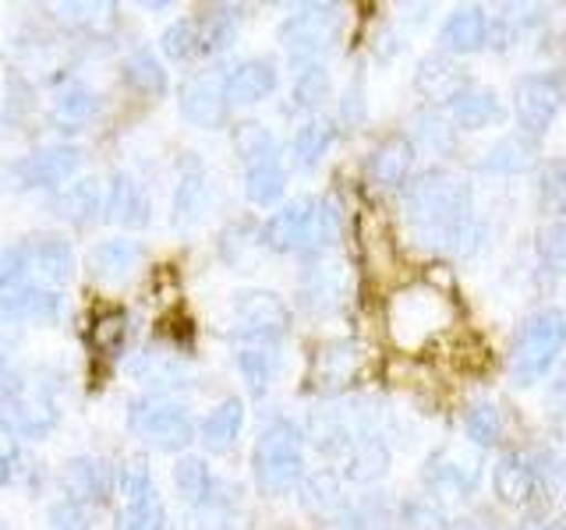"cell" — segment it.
Here are the masks:
<instances>
[{"label": "cell", "instance_id": "cell-29", "mask_svg": "<svg viewBox=\"0 0 566 530\" xmlns=\"http://www.w3.org/2000/svg\"><path fill=\"white\" fill-rule=\"evenodd\" d=\"M209 209V188H206V173L199 163H191V170L177 181L174 191V226L177 230H191L206 216Z\"/></svg>", "mask_w": 566, "mask_h": 530}, {"label": "cell", "instance_id": "cell-61", "mask_svg": "<svg viewBox=\"0 0 566 530\" xmlns=\"http://www.w3.org/2000/svg\"><path fill=\"white\" fill-rule=\"evenodd\" d=\"M548 530H566V517H563L559 523H553V527H548Z\"/></svg>", "mask_w": 566, "mask_h": 530}, {"label": "cell", "instance_id": "cell-62", "mask_svg": "<svg viewBox=\"0 0 566 530\" xmlns=\"http://www.w3.org/2000/svg\"><path fill=\"white\" fill-rule=\"evenodd\" d=\"M464 530H478V527H464Z\"/></svg>", "mask_w": 566, "mask_h": 530}, {"label": "cell", "instance_id": "cell-44", "mask_svg": "<svg viewBox=\"0 0 566 530\" xmlns=\"http://www.w3.org/2000/svg\"><path fill=\"white\" fill-rule=\"evenodd\" d=\"M464 432H468V438L474 442V446H482V449H489V446H495L500 442V435H503V417H500V411H495L492 403H471L468 406V414H464Z\"/></svg>", "mask_w": 566, "mask_h": 530}, {"label": "cell", "instance_id": "cell-40", "mask_svg": "<svg viewBox=\"0 0 566 530\" xmlns=\"http://www.w3.org/2000/svg\"><path fill=\"white\" fill-rule=\"evenodd\" d=\"M164 523H167V509L153 488L149 495H142V499L120 506L114 530H164Z\"/></svg>", "mask_w": 566, "mask_h": 530}, {"label": "cell", "instance_id": "cell-19", "mask_svg": "<svg viewBox=\"0 0 566 530\" xmlns=\"http://www.w3.org/2000/svg\"><path fill=\"white\" fill-rule=\"evenodd\" d=\"M415 88L429 103H453L468 88V75L457 61L447 57V53H432V57H424L418 64Z\"/></svg>", "mask_w": 566, "mask_h": 530}, {"label": "cell", "instance_id": "cell-11", "mask_svg": "<svg viewBox=\"0 0 566 530\" xmlns=\"http://www.w3.org/2000/svg\"><path fill=\"white\" fill-rule=\"evenodd\" d=\"M358 371H361V347L354 340H333L318 347V353L312 358L308 382L318 393H340V389H347L358 379Z\"/></svg>", "mask_w": 566, "mask_h": 530}, {"label": "cell", "instance_id": "cell-17", "mask_svg": "<svg viewBox=\"0 0 566 530\" xmlns=\"http://www.w3.org/2000/svg\"><path fill=\"white\" fill-rule=\"evenodd\" d=\"M103 212H106V220H111V223L138 230V226L149 223V199H146V191H142V184L135 181L132 173L117 170L111 177V184H106Z\"/></svg>", "mask_w": 566, "mask_h": 530}, {"label": "cell", "instance_id": "cell-4", "mask_svg": "<svg viewBox=\"0 0 566 530\" xmlns=\"http://www.w3.org/2000/svg\"><path fill=\"white\" fill-rule=\"evenodd\" d=\"M340 25H344V14L336 4H308L280 25V43L287 50L291 64L308 67L340 40Z\"/></svg>", "mask_w": 566, "mask_h": 530}, {"label": "cell", "instance_id": "cell-50", "mask_svg": "<svg viewBox=\"0 0 566 530\" xmlns=\"http://www.w3.org/2000/svg\"><path fill=\"white\" fill-rule=\"evenodd\" d=\"M255 244H262L252 230H244V226H230L227 234H223V241H220V255H223V262H230L234 269H252L255 265Z\"/></svg>", "mask_w": 566, "mask_h": 530}, {"label": "cell", "instance_id": "cell-47", "mask_svg": "<svg viewBox=\"0 0 566 530\" xmlns=\"http://www.w3.org/2000/svg\"><path fill=\"white\" fill-rule=\"evenodd\" d=\"M114 485L124 495V502H135V499H142V495H149L153 491V474H149L146 456L124 459V464L117 467V474H114Z\"/></svg>", "mask_w": 566, "mask_h": 530}, {"label": "cell", "instance_id": "cell-31", "mask_svg": "<svg viewBox=\"0 0 566 530\" xmlns=\"http://www.w3.org/2000/svg\"><path fill=\"white\" fill-rule=\"evenodd\" d=\"M57 212L75 226H85L96 216H103V181H96V177H82V181L64 188L57 194Z\"/></svg>", "mask_w": 566, "mask_h": 530}, {"label": "cell", "instance_id": "cell-59", "mask_svg": "<svg viewBox=\"0 0 566 530\" xmlns=\"http://www.w3.org/2000/svg\"><path fill=\"white\" fill-rule=\"evenodd\" d=\"M517 530H548V527H545V523H538V520H524Z\"/></svg>", "mask_w": 566, "mask_h": 530}, {"label": "cell", "instance_id": "cell-46", "mask_svg": "<svg viewBox=\"0 0 566 530\" xmlns=\"http://www.w3.org/2000/svg\"><path fill=\"white\" fill-rule=\"evenodd\" d=\"M234 146H238V156L244 159V163H259V159L276 156L273 135L265 131L262 124H255V120L238 124V128H234Z\"/></svg>", "mask_w": 566, "mask_h": 530}, {"label": "cell", "instance_id": "cell-58", "mask_svg": "<svg viewBox=\"0 0 566 530\" xmlns=\"http://www.w3.org/2000/svg\"><path fill=\"white\" fill-rule=\"evenodd\" d=\"M14 456H18L14 432H11V428H4V424H0V459H4V464H11Z\"/></svg>", "mask_w": 566, "mask_h": 530}, {"label": "cell", "instance_id": "cell-28", "mask_svg": "<svg viewBox=\"0 0 566 530\" xmlns=\"http://www.w3.org/2000/svg\"><path fill=\"white\" fill-rule=\"evenodd\" d=\"M301 506H305L312 517L318 520H333L344 512V495H340V477L333 470H315L308 477H301Z\"/></svg>", "mask_w": 566, "mask_h": 530}, {"label": "cell", "instance_id": "cell-2", "mask_svg": "<svg viewBox=\"0 0 566 530\" xmlns=\"http://www.w3.org/2000/svg\"><path fill=\"white\" fill-rule=\"evenodd\" d=\"M252 474L262 495H287L305 477V435L294 421L276 417L255 438Z\"/></svg>", "mask_w": 566, "mask_h": 530}, {"label": "cell", "instance_id": "cell-34", "mask_svg": "<svg viewBox=\"0 0 566 530\" xmlns=\"http://www.w3.org/2000/svg\"><path fill=\"white\" fill-rule=\"evenodd\" d=\"M386 470H389V449L379 438L365 435V438L354 442L350 453H347V477L350 481L371 485V481H379Z\"/></svg>", "mask_w": 566, "mask_h": 530}, {"label": "cell", "instance_id": "cell-22", "mask_svg": "<svg viewBox=\"0 0 566 530\" xmlns=\"http://www.w3.org/2000/svg\"><path fill=\"white\" fill-rule=\"evenodd\" d=\"M489 43V18L482 8H457L439 29L442 53H474Z\"/></svg>", "mask_w": 566, "mask_h": 530}, {"label": "cell", "instance_id": "cell-49", "mask_svg": "<svg viewBox=\"0 0 566 530\" xmlns=\"http://www.w3.org/2000/svg\"><path fill=\"white\" fill-rule=\"evenodd\" d=\"M329 99V75H326V67L323 64H308V67H301L297 71V78H294V103L297 106H318V103H326Z\"/></svg>", "mask_w": 566, "mask_h": 530}, {"label": "cell", "instance_id": "cell-21", "mask_svg": "<svg viewBox=\"0 0 566 530\" xmlns=\"http://www.w3.org/2000/svg\"><path fill=\"white\" fill-rule=\"evenodd\" d=\"M538 485L542 481L535 474V464L521 453H506L492 470V488L506 506H527L531 499H535Z\"/></svg>", "mask_w": 566, "mask_h": 530}, {"label": "cell", "instance_id": "cell-51", "mask_svg": "<svg viewBox=\"0 0 566 530\" xmlns=\"http://www.w3.org/2000/svg\"><path fill=\"white\" fill-rule=\"evenodd\" d=\"M538 258L545 262V269L566 276V220L553 223L538 241Z\"/></svg>", "mask_w": 566, "mask_h": 530}, {"label": "cell", "instance_id": "cell-7", "mask_svg": "<svg viewBox=\"0 0 566 530\" xmlns=\"http://www.w3.org/2000/svg\"><path fill=\"white\" fill-rule=\"evenodd\" d=\"M291 332V308L273 290H244L234 297V336L248 347H273Z\"/></svg>", "mask_w": 566, "mask_h": 530}, {"label": "cell", "instance_id": "cell-55", "mask_svg": "<svg viewBox=\"0 0 566 530\" xmlns=\"http://www.w3.org/2000/svg\"><path fill=\"white\" fill-rule=\"evenodd\" d=\"M164 340H170L177 350H185V347H191V336H195V329H191V318H185V315H167L164 318Z\"/></svg>", "mask_w": 566, "mask_h": 530}, {"label": "cell", "instance_id": "cell-36", "mask_svg": "<svg viewBox=\"0 0 566 530\" xmlns=\"http://www.w3.org/2000/svg\"><path fill=\"white\" fill-rule=\"evenodd\" d=\"M336 141V124L333 120H323L315 117L308 124H301L297 135H294V163L297 167H315L318 159L329 152V146Z\"/></svg>", "mask_w": 566, "mask_h": 530}, {"label": "cell", "instance_id": "cell-45", "mask_svg": "<svg viewBox=\"0 0 566 530\" xmlns=\"http://www.w3.org/2000/svg\"><path fill=\"white\" fill-rule=\"evenodd\" d=\"M159 50L167 53L170 61H191L202 53L199 29H195V18H181V22L167 25V32L159 35Z\"/></svg>", "mask_w": 566, "mask_h": 530}, {"label": "cell", "instance_id": "cell-5", "mask_svg": "<svg viewBox=\"0 0 566 530\" xmlns=\"http://www.w3.org/2000/svg\"><path fill=\"white\" fill-rule=\"evenodd\" d=\"M566 103V78L559 71H535V75H524L513 85V117L521 124V135L527 138H542L553 120L559 117Z\"/></svg>", "mask_w": 566, "mask_h": 530}, {"label": "cell", "instance_id": "cell-27", "mask_svg": "<svg viewBox=\"0 0 566 530\" xmlns=\"http://www.w3.org/2000/svg\"><path fill=\"white\" fill-rule=\"evenodd\" d=\"M283 188H287V170H283L280 156L248 163V170H244V199L252 205H262V209L276 205L283 199Z\"/></svg>", "mask_w": 566, "mask_h": 530}, {"label": "cell", "instance_id": "cell-23", "mask_svg": "<svg viewBox=\"0 0 566 530\" xmlns=\"http://www.w3.org/2000/svg\"><path fill=\"white\" fill-rule=\"evenodd\" d=\"M500 120H503V103L492 88L468 85L464 93L450 103V124H457V128H464V131H482L489 124H500Z\"/></svg>", "mask_w": 566, "mask_h": 530}, {"label": "cell", "instance_id": "cell-24", "mask_svg": "<svg viewBox=\"0 0 566 530\" xmlns=\"http://www.w3.org/2000/svg\"><path fill=\"white\" fill-rule=\"evenodd\" d=\"M64 485L71 491V502H103L106 495H111L114 470L96 456H78L67 464Z\"/></svg>", "mask_w": 566, "mask_h": 530}, {"label": "cell", "instance_id": "cell-15", "mask_svg": "<svg viewBox=\"0 0 566 530\" xmlns=\"http://www.w3.org/2000/svg\"><path fill=\"white\" fill-rule=\"evenodd\" d=\"M146 252H142L138 241L128 237H114V241H99L93 252L85 255V269L96 283H106V287H117V283L132 279V273L142 265Z\"/></svg>", "mask_w": 566, "mask_h": 530}, {"label": "cell", "instance_id": "cell-10", "mask_svg": "<svg viewBox=\"0 0 566 530\" xmlns=\"http://www.w3.org/2000/svg\"><path fill=\"white\" fill-rule=\"evenodd\" d=\"M315 205H318V199H308V194H305V199L287 202L280 212H273V216L265 220L259 241L276 255H287V252H305L308 255Z\"/></svg>", "mask_w": 566, "mask_h": 530}, {"label": "cell", "instance_id": "cell-52", "mask_svg": "<svg viewBox=\"0 0 566 530\" xmlns=\"http://www.w3.org/2000/svg\"><path fill=\"white\" fill-rule=\"evenodd\" d=\"M61 11L71 14L78 29L103 32V25H114V4H64Z\"/></svg>", "mask_w": 566, "mask_h": 530}, {"label": "cell", "instance_id": "cell-9", "mask_svg": "<svg viewBox=\"0 0 566 530\" xmlns=\"http://www.w3.org/2000/svg\"><path fill=\"white\" fill-rule=\"evenodd\" d=\"M227 75L220 71H199L181 85V114L195 124V128L212 131L223 128L227 120Z\"/></svg>", "mask_w": 566, "mask_h": 530}, {"label": "cell", "instance_id": "cell-54", "mask_svg": "<svg viewBox=\"0 0 566 530\" xmlns=\"http://www.w3.org/2000/svg\"><path fill=\"white\" fill-rule=\"evenodd\" d=\"M29 269H25V255L22 247H4L0 252V290L14 287V283H25Z\"/></svg>", "mask_w": 566, "mask_h": 530}, {"label": "cell", "instance_id": "cell-20", "mask_svg": "<svg viewBox=\"0 0 566 530\" xmlns=\"http://www.w3.org/2000/svg\"><path fill=\"white\" fill-rule=\"evenodd\" d=\"M273 88H276V64L265 57H252L227 75V103L252 106L262 103L265 96H273Z\"/></svg>", "mask_w": 566, "mask_h": 530}, {"label": "cell", "instance_id": "cell-6", "mask_svg": "<svg viewBox=\"0 0 566 530\" xmlns=\"http://www.w3.org/2000/svg\"><path fill=\"white\" fill-rule=\"evenodd\" d=\"M128 424L149 442V446L164 449V453H181L191 446V438H195V424H191L188 411L181 403L164 400V396L135 400Z\"/></svg>", "mask_w": 566, "mask_h": 530}, {"label": "cell", "instance_id": "cell-12", "mask_svg": "<svg viewBox=\"0 0 566 530\" xmlns=\"http://www.w3.org/2000/svg\"><path fill=\"white\" fill-rule=\"evenodd\" d=\"M22 255H25V269L29 279L40 283V287L57 290L64 283L75 276V252L64 237H35L22 244Z\"/></svg>", "mask_w": 566, "mask_h": 530}, {"label": "cell", "instance_id": "cell-1", "mask_svg": "<svg viewBox=\"0 0 566 530\" xmlns=\"http://www.w3.org/2000/svg\"><path fill=\"white\" fill-rule=\"evenodd\" d=\"M471 191L453 173L429 170L403 188V220L432 252H468L474 241Z\"/></svg>", "mask_w": 566, "mask_h": 530}, {"label": "cell", "instance_id": "cell-8", "mask_svg": "<svg viewBox=\"0 0 566 530\" xmlns=\"http://www.w3.org/2000/svg\"><path fill=\"white\" fill-rule=\"evenodd\" d=\"M61 411L46 389H25L14 385L8 396H0V424L11 428L14 435L40 438L57 424Z\"/></svg>", "mask_w": 566, "mask_h": 530}, {"label": "cell", "instance_id": "cell-39", "mask_svg": "<svg viewBox=\"0 0 566 530\" xmlns=\"http://www.w3.org/2000/svg\"><path fill=\"white\" fill-rule=\"evenodd\" d=\"M234 8H209L206 14L195 18V29H199L202 53H217L230 50L238 40V14H230Z\"/></svg>", "mask_w": 566, "mask_h": 530}, {"label": "cell", "instance_id": "cell-56", "mask_svg": "<svg viewBox=\"0 0 566 530\" xmlns=\"http://www.w3.org/2000/svg\"><path fill=\"white\" fill-rule=\"evenodd\" d=\"M340 117H344L347 124H361V120H365V93H361V82H354V85L347 88V96H344V103H340Z\"/></svg>", "mask_w": 566, "mask_h": 530}, {"label": "cell", "instance_id": "cell-57", "mask_svg": "<svg viewBox=\"0 0 566 530\" xmlns=\"http://www.w3.org/2000/svg\"><path fill=\"white\" fill-rule=\"evenodd\" d=\"M548 411L556 417H566V368L556 375L553 389H548Z\"/></svg>", "mask_w": 566, "mask_h": 530}, {"label": "cell", "instance_id": "cell-53", "mask_svg": "<svg viewBox=\"0 0 566 530\" xmlns=\"http://www.w3.org/2000/svg\"><path fill=\"white\" fill-rule=\"evenodd\" d=\"M50 530H88L85 509L78 502H71V499L50 506Z\"/></svg>", "mask_w": 566, "mask_h": 530}, {"label": "cell", "instance_id": "cell-41", "mask_svg": "<svg viewBox=\"0 0 566 530\" xmlns=\"http://www.w3.org/2000/svg\"><path fill=\"white\" fill-rule=\"evenodd\" d=\"M535 199L548 216H566V159H548V163H542Z\"/></svg>", "mask_w": 566, "mask_h": 530}, {"label": "cell", "instance_id": "cell-37", "mask_svg": "<svg viewBox=\"0 0 566 530\" xmlns=\"http://www.w3.org/2000/svg\"><path fill=\"white\" fill-rule=\"evenodd\" d=\"M124 82H128L142 96H164L167 93V71L159 67L156 53H149V50H135L124 57Z\"/></svg>", "mask_w": 566, "mask_h": 530}, {"label": "cell", "instance_id": "cell-42", "mask_svg": "<svg viewBox=\"0 0 566 530\" xmlns=\"http://www.w3.org/2000/svg\"><path fill=\"white\" fill-rule=\"evenodd\" d=\"M424 485H429L436 495H453V499H464L474 485V474L468 467H457V459L436 456L429 470H424Z\"/></svg>", "mask_w": 566, "mask_h": 530}, {"label": "cell", "instance_id": "cell-38", "mask_svg": "<svg viewBox=\"0 0 566 530\" xmlns=\"http://www.w3.org/2000/svg\"><path fill=\"white\" fill-rule=\"evenodd\" d=\"M128 326H132V318L124 308H103L93 318V326H88V340H93V347L106 353V358H117L124 343H128Z\"/></svg>", "mask_w": 566, "mask_h": 530}, {"label": "cell", "instance_id": "cell-3", "mask_svg": "<svg viewBox=\"0 0 566 530\" xmlns=\"http://www.w3.org/2000/svg\"><path fill=\"white\" fill-rule=\"evenodd\" d=\"M566 347V315L535 311L510 340V375L517 385H535Z\"/></svg>", "mask_w": 566, "mask_h": 530}, {"label": "cell", "instance_id": "cell-13", "mask_svg": "<svg viewBox=\"0 0 566 530\" xmlns=\"http://www.w3.org/2000/svg\"><path fill=\"white\" fill-rule=\"evenodd\" d=\"M344 294H347V273L340 262H329L326 255H315L312 265L301 276V305L308 311H336L344 305Z\"/></svg>", "mask_w": 566, "mask_h": 530}, {"label": "cell", "instance_id": "cell-35", "mask_svg": "<svg viewBox=\"0 0 566 530\" xmlns=\"http://www.w3.org/2000/svg\"><path fill=\"white\" fill-rule=\"evenodd\" d=\"M174 488L188 506H206L212 488H217V481H212V470L206 467V459L181 456L174 464Z\"/></svg>", "mask_w": 566, "mask_h": 530}, {"label": "cell", "instance_id": "cell-25", "mask_svg": "<svg viewBox=\"0 0 566 530\" xmlns=\"http://www.w3.org/2000/svg\"><path fill=\"white\" fill-rule=\"evenodd\" d=\"M244 424V400L227 396L220 406H212V414L199 424V438L209 453H227L234 449V442L241 435Z\"/></svg>", "mask_w": 566, "mask_h": 530}, {"label": "cell", "instance_id": "cell-33", "mask_svg": "<svg viewBox=\"0 0 566 530\" xmlns=\"http://www.w3.org/2000/svg\"><path fill=\"white\" fill-rule=\"evenodd\" d=\"M535 163V138L527 135H506L485 152L482 170L489 173H521Z\"/></svg>", "mask_w": 566, "mask_h": 530}, {"label": "cell", "instance_id": "cell-30", "mask_svg": "<svg viewBox=\"0 0 566 530\" xmlns=\"http://www.w3.org/2000/svg\"><path fill=\"white\" fill-rule=\"evenodd\" d=\"M96 106L99 103H96L93 88H85L82 82H71L67 88H61V93L53 96L50 117H53V124H57L61 131H78L96 117Z\"/></svg>", "mask_w": 566, "mask_h": 530}, {"label": "cell", "instance_id": "cell-16", "mask_svg": "<svg viewBox=\"0 0 566 530\" xmlns=\"http://www.w3.org/2000/svg\"><path fill=\"white\" fill-rule=\"evenodd\" d=\"M411 167H415V141L407 135H389L386 141H379L376 149L368 152V181L376 188H403L407 177H411Z\"/></svg>", "mask_w": 566, "mask_h": 530}, {"label": "cell", "instance_id": "cell-60", "mask_svg": "<svg viewBox=\"0 0 566 530\" xmlns=\"http://www.w3.org/2000/svg\"><path fill=\"white\" fill-rule=\"evenodd\" d=\"M8 474H11V464H4V459H0V485H8Z\"/></svg>", "mask_w": 566, "mask_h": 530}, {"label": "cell", "instance_id": "cell-14", "mask_svg": "<svg viewBox=\"0 0 566 530\" xmlns=\"http://www.w3.org/2000/svg\"><path fill=\"white\" fill-rule=\"evenodd\" d=\"M78 170V149L71 146H46L29 152L22 163L14 167V177L22 188H61Z\"/></svg>", "mask_w": 566, "mask_h": 530}, {"label": "cell", "instance_id": "cell-32", "mask_svg": "<svg viewBox=\"0 0 566 530\" xmlns=\"http://www.w3.org/2000/svg\"><path fill=\"white\" fill-rule=\"evenodd\" d=\"M305 438H312V446L318 449V453H350V446L358 438H354V432H350V424H347V417H340V411H318V414H312L308 417V428L301 432Z\"/></svg>", "mask_w": 566, "mask_h": 530}, {"label": "cell", "instance_id": "cell-48", "mask_svg": "<svg viewBox=\"0 0 566 530\" xmlns=\"http://www.w3.org/2000/svg\"><path fill=\"white\" fill-rule=\"evenodd\" d=\"M411 128H415V138H418V146H424L429 152H450L453 149V124L447 117H439V114H418L411 120Z\"/></svg>", "mask_w": 566, "mask_h": 530}, {"label": "cell", "instance_id": "cell-26", "mask_svg": "<svg viewBox=\"0 0 566 530\" xmlns=\"http://www.w3.org/2000/svg\"><path fill=\"white\" fill-rule=\"evenodd\" d=\"M132 371H135L138 382H146L153 389H181V385H191L188 364L177 358V353H170V350H146V353H138Z\"/></svg>", "mask_w": 566, "mask_h": 530}, {"label": "cell", "instance_id": "cell-18", "mask_svg": "<svg viewBox=\"0 0 566 530\" xmlns=\"http://www.w3.org/2000/svg\"><path fill=\"white\" fill-rule=\"evenodd\" d=\"M389 322H394V336L400 340L403 329H415L411 343H418L424 332L436 329L442 322V305L439 297L429 290H403L394 297V308H389Z\"/></svg>", "mask_w": 566, "mask_h": 530}, {"label": "cell", "instance_id": "cell-43", "mask_svg": "<svg viewBox=\"0 0 566 530\" xmlns=\"http://www.w3.org/2000/svg\"><path fill=\"white\" fill-rule=\"evenodd\" d=\"M238 371H241V379L248 382V393L262 396L265 389H270V382H273L276 361L270 358V350H265V347H241L238 350Z\"/></svg>", "mask_w": 566, "mask_h": 530}]
</instances>
